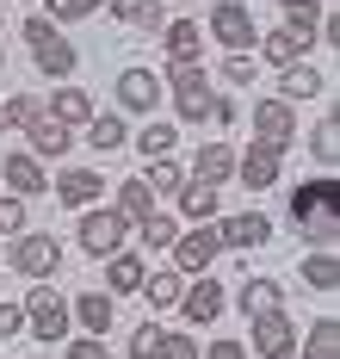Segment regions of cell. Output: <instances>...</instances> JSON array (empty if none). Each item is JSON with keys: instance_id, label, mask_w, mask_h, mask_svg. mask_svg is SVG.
<instances>
[{"instance_id": "obj_1", "label": "cell", "mask_w": 340, "mask_h": 359, "mask_svg": "<svg viewBox=\"0 0 340 359\" xmlns=\"http://www.w3.org/2000/svg\"><path fill=\"white\" fill-rule=\"evenodd\" d=\"M291 223L303 229V242L334 248V236H340V180L334 174L303 180L297 192H291Z\"/></svg>"}, {"instance_id": "obj_2", "label": "cell", "mask_w": 340, "mask_h": 359, "mask_svg": "<svg viewBox=\"0 0 340 359\" xmlns=\"http://www.w3.org/2000/svg\"><path fill=\"white\" fill-rule=\"evenodd\" d=\"M69 328H75L69 297L50 279H31V291H25V334H38L43 347H56V341H69Z\"/></svg>"}, {"instance_id": "obj_3", "label": "cell", "mask_w": 340, "mask_h": 359, "mask_svg": "<svg viewBox=\"0 0 340 359\" xmlns=\"http://www.w3.org/2000/svg\"><path fill=\"white\" fill-rule=\"evenodd\" d=\"M167 87H173V111H180V124H204V118H211L217 87H211L204 62H167Z\"/></svg>"}, {"instance_id": "obj_4", "label": "cell", "mask_w": 340, "mask_h": 359, "mask_svg": "<svg viewBox=\"0 0 340 359\" xmlns=\"http://www.w3.org/2000/svg\"><path fill=\"white\" fill-rule=\"evenodd\" d=\"M204 37H217V43H223V56H254L260 25H254V13H248L241 0H217V6H211V19H204Z\"/></svg>"}, {"instance_id": "obj_5", "label": "cell", "mask_w": 340, "mask_h": 359, "mask_svg": "<svg viewBox=\"0 0 340 359\" xmlns=\"http://www.w3.org/2000/svg\"><path fill=\"white\" fill-rule=\"evenodd\" d=\"M6 266H13L19 279H56V266H62V242L43 236V229H19L13 248H6Z\"/></svg>"}, {"instance_id": "obj_6", "label": "cell", "mask_w": 340, "mask_h": 359, "mask_svg": "<svg viewBox=\"0 0 340 359\" xmlns=\"http://www.w3.org/2000/svg\"><path fill=\"white\" fill-rule=\"evenodd\" d=\"M167 254H173V273H186V279L211 273V260L223 254V242H217V223H192V229H180Z\"/></svg>"}, {"instance_id": "obj_7", "label": "cell", "mask_w": 340, "mask_h": 359, "mask_svg": "<svg viewBox=\"0 0 340 359\" xmlns=\"http://www.w3.org/2000/svg\"><path fill=\"white\" fill-rule=\"evenodd\" d=\"M124 236H130V223H124V211L118 205H87V217H80V248L93 254V260H112L118 248H124Z\"/></svg>"}, {"instance_id": "obj_8", "label": "cell", "mask_w": 340, "mask_h": 359, "mask_svg": "<svg viewBox=\"0 0 340 359\" xmlns=\"http://www.w3.org/2000/svg\"><path fill=\"white\" fill-rule=\"evenodd\" d=\"M254 143L272 149V155H285V149L297 143V106H285L278 93L272 100H254Z\"/></svg>"}, {"instance_id": "obj_9", "label": "cell", "mask_w": 340, "mask_h": 359, "mask_svg": "<svg viewBox=\"0 0 340 359\" xmlns=\"http://www.w3.org/2000/svg\"><path fill=\"white\" fill-rule=\"evenodd\" d=\"M254 328V353L260 359H297V323L285 310H266V316H248Z\"/></svg>"}, {"instance_id": "obj_10", "label": "cell", "mask_w": 340, "mask_h": 359, "mask_svg": "<svg viewBox=\"0 0 340 359\" xmlns=\"http://www.w3.org/2000/svg\"><path fill=\"white\" fill-rule=\"evenodd\" d=\"M223 285L211 279V273H198V279H186V291H180V310H186V323L192 328H204V323H217L223 316Z\"/></svg>"}, {"instance_id": "obj_11", "label": "cell", "mask_w": 340, "mask_h": 359, "mask_svg": "<svg viewBox=\"0 0 340 359\" xmlns=\"http://www.w3.org/2000/svg\"><path fill=\"white\" fill-rule=\"evenodd\" d=\"M118 106L136 111V118H155V106H161V81H155V69H124L118 74Z\"/></svg>"}, {"instance_id": "obj_12", "label": "cell", "mask_w": 340, "mask_h": 359, "mask_svg": "<svg viewBox=\"0 0 340 359\" xmlns=\"http://www.w3.org/2000/svg\"><path fill=\"white\" fill-rule=\"evenodd\" d=\"M0 180H6V192L13 198H38V192H50V174H43V161L25 149V155H6L0 161Z\"/></svg>"}, {"instance_id": "obj_13", "label": "cell", "mask_w": 340, "mask_h": 359, "mask_svg": "<svg viewBox=\"0 0 340 359\" xmlns=\"http://www.w3.org/2000/svg\"><path fill=\"white\" fill-rule=\"evenodd\" d=\"M217 242H223V248H266V242H272V217H260V211L217 217Z\"/></svg>"}, {"instance_id": "obj_14", "label": "cell", "mask_w": 340, "mask_h": 359, "mask_svg": "<svg viewBox=\"0 0 340 359\" xmlns=\"http://www.w3.org/2000/svg\"><path fill=\"white\" fill-rule=\"evenodd\" d=\"M161 50H167V62H198L204 56V19H167Z\"/></svg>"}, {"instance_id": "obj_15", "label": "cell", "mask_w": 340, "mask_h": 359, "mask_svg": "<svg viewBox=\"0 0 340 359\" xmlns=\"http://www.w3.org/2000/svg\"><path fill=\"white\" fill-rule=\"evenodd\" d=\"M69 316H75L80 334H106V328L118 323V297L112 291H80L75 304H69Z\"/></svg>"}, {"instance_id": "obj_16", "label": "cell", "mask_w": 340, "mask_h": 359, "mask_svg": "<svg viewBox=\"0 0 340 359\" xmlns=\"http://www.w3.org/2000/svg\"><path fill=\"white\" fill-rule=\"evenodd\" d=\"M278 161H285V155H272V149L248 143L241 155H235V180H241L248 192H266V186H278Z\"/></svg>"}, {"instance_id": "obj_17", "label": "cell", "mask_w": 340, "mask_h": 359, "mask_svg": "<svg viewBox=\"0 0 340 359\" xmlns=\"http://www.w3.org/2000/svg\"><path fill=\"white\" fill-rule=\"evenodd\" d=\"M316 93H328V74L316 69L309 56H303V62H291V69H278V100H285V106H297V100H316Z\"/></svg>"}, {"instance_id": "obj_18", "label": "cell", "mask_w": 340, "mask_h": 359, "mask_svg": "<svg viewBox=\"0 0 340 359\" xmlns=\"http://www.w3.org/2000/svg\"><path fill=\"white\" fill-rule=\"evenodd\" d=\"M25 143H31L38 161H50V155H69V149H75V130H69V124H56L50 111H38V118L25 124Z\"/></svg>"}, {"instance_id": "obj_19", "label": "cell", "mask_w": 340, "mask_h": 359, "mask_svg": "<svg viewBox=\"0 0 340 359\" xmlns=\"http://www.w3.org/2000/svg\"><path fill=\"white\" fill-rule=\"evenodd\" d=\"M50 186H56V198H62V205H75V211L99 205V192H106V180L93 174V168H69V174H56V180H50Z\"/></svg>"}, {"instance_id": "obj_20", "label": "cell", "mask_w": 340, "mask_h": 359, "mask_svg": "<svg viewBox=\"0 0 340 359\" xmlns=\"http://www.w3.org/2000/svg\"><path fill=\"white\" fill-rule=\"evenodd\" d=\"M31 56H38V74L43 81H69V74H75V43H69V37L56 32V37H43V43H31Z\"/></svg>"}, {"instance_id": "obj_21", "label": "cell", "mask_w": 340, "mask_h": 359, "mask_svg": "<svg viewBox=\"0 0 340 359\" xmlns=\"http://www.w3.org/2000/svg\"><path fill=\"white\" fill-rule=\"evenodd\" d=\"M143 279H149V260H143V254H124V248H118L112 260H106V291H112V297L143 291Z\"/></svg>"}, {"instance_id": "obj_22", "label": "cell", "mask_w": 340, "mask_h": 359, "mask_svg": "<svg viewBox=\"0 0 340 359\" xmlns=\"http://www.w3.org/2000/svg\"><path fill=\"white\" fill-rule=\"evenodd\" d=\"M50 118H56V124H69V130H75V124H87V118H93V93H87V87H75V81H62V87H56V100H50Z\"/></svg>"}, {"instance_id": "obj_23", "label": "cell", "mask_w": 340, "mask_h": 359, "mask_svg": "<svg viewBox=\"0 0 340 359\" xmlns=\"http://www.w3.org/2000/svg\"><path fill=\"white\" fill-rule=\"evenodd\" d=\"M192 180H204V186L235 180V149H229V143H204L198 155H192Z\"/></svg>"}, {"instance_id": "obj_24", "label": "cell", "mask_w": 340, "mask_h": 359, "mask_svg": "<svg viewBox=\"0 0 340 359\" xmlns=\"http://www.w3.org/2000/svg\"><path fill=\"white\" fill-rule=\"evenodd\" d=\"M297 353L303 359H340V323H334V316H322V323L297 328Z\"/></svg>"}, {"instance_id": "obj_25", "label": "cell", "mask_w": 340, "mask_h": 359, "mask_svg": "<svg viewBox=\"0 0 340 359\" xmlns=\"http://www.w3.org/2000/svg\"><path fill=\"white\" fill-rule=\"evenodd\" d=\"M235 310L241 316H266V310H285V285L278 279H248L235 291Z\"/></svg>"}, {"instance_id": "obj_26", "label": "cell", "mask_w": 340, "mask_h": 359, "mask_svg": "<svg viewBox=\"0 0 340 359\" xmlns=\"http://www.w3.org/2000/svg\"><path fill=\"white\" fill-rule=\"evenodd\" d=\"M254 56H260V62H272V69H291V62H303V56H309V43H303V37H291V32H260Z\"/></svg>"}, {"instance_id": "obj_27", "label": "cell", "mask_w": 340, "mask_h": 359, "mask_svg": "<svg viewBox=\"0 0 340 359\" xmlns=\"http://www.w3.org/2000/svg\"><path fill=\"white\" fill-rule=\"evenodd\" d=\"M322 19H328V6H322V0H285V32L303 37V43H316V37H322Z\"/></svg>"}, {"instance_id": "obj_28", "label": "cell", "mask_w": 340, "mask_h": 359, "mask_svg": "<svg viewBox=\"0 0 340 359\" xmlns=\"http://www.w3.org/2000/svg\"><path fill=\"white\" fill-rule=\"evenodd\" d=\"M173 198H180V217H186V223H217V186H204V180H186Z\"/></svg>"}, {"instance_id": "obj_29", "label": "cell", "mask_w": 340, "mask_h": 359, "mask_svg": "<svg viewBox=\"0 0 340 359\" xmlns=\"http://www.w3.org/2000/svg\"><path fill=\"white\" fill-rule=\"evenodd\" d=\"M112 19L130 25V32H161V25H167L161 0H112Z\"/></svg>"}, {"instance_id": "obj_30", "label": "cell", "mask_w": 340, "mask_h": 359, "mask_svg": "<svg viewBox=\"0 0 340 359\" xmlns=\"http://www.w3.org/2000/svg\"><path fill=\"white\" fill-rule=\"evenodd\" d=\"M87 143L99 149V155H112V149L130 143V124H124L118 111H93V118H87Z\"/></svg>"}, {"instance_id": "obj_31", "label": "cell", "mask_w": 340, "mask_h": 359, "mask_svg": "<svg viewBox=\"0 0 340 359\" xmlns=\"http://www.w3.org/2000/svg\"><path fill=\"white\" fill-rule=\"evenodd\" d=\"M303 285H309V291H340V260H334V248L303 254Z\"/></svg>"}, {"instance_id": "obj_32", "label": "cell", "mask_w": 340, "mask_h": 359, "mask_svg": "<svg viewBox=\"0 0 340 359\" xmlns=\"http://www.w3.org/2000/svg\"><path fill=\"white\" fill-rule=\"evenodd\" d=\"M180 291H186V273H173V266H161L143 279V297H149V310H173L180 304Z\"/></svg>"}, {"instance_id": "obj_33", "label": "cell", "mask_w": 340, "mask_h": 359, "mask_svg": "<svg viewBox=\"0 0 340 359\" xmlns=\"http://www.w3.org/2000/svg\"><path fill=\"white\" fill-rule=\"evenodd\" d=\"M118 211H124L130 229H136V223H149V217H155V192L143 186V180H124V186H118Z\"/></svg>"}, {"instance_id": "obj_34", "label": "cell", "mask_w": 340, "mask_h": 359, "mask_svg": "<svg viewBox=\"0 0 340 359\" xmlns=\"http://www.w3.org/2000/svg\"><path fill=\"white\" fill-rule=\"evenodd\" d=\"M130 143L143 149V161H161V155H173V143H180V130H173V124H161V118H149V124H143V130H136Z\"/></svg>"}, {"instance_id": "obj_35", "label": "cell", "mask_w": 340, "mask_h": 359, "mask_svg": "<svg viewBox=\"0 0 340 359\" xmlns=\"http://www.w3.org/2000/svg\"><path fill=\"white\" fill-rule=\"evenodd\" d=\"M38 111H43L38 93H6V100H0V137H6V130H25Z\"/></svg>"}, {"instance_id": "obj_36", "label": "cell", "mask_w": 340, "mask_h": 359, "mask_svg": "<svg viewBox=\"0 0 340 359\" xmlns=\"http://www.w3.org/2000/svg\"><path fill=\"white\" fill-rule=\"evenodd\" d=\"M143 186H149V192H167V198H173V192H180V186H186V168H180V161H173V155H161V161H149V168H143Z\"/></svg>"}, {"instance_id": "obj_37", "label": "cell", "mask_w": 340, "mask_h": 359, "mask_svg": "<svg viewBox=\"0 0 340 359\" xmlns=\"http://www.w3.org/2000/svg\"><path fill=\"white\" fill-rule=\"evenodd\" d=\"M309 155H316L322 168H334V161H340V118H322V124L309 130Z\"/></svg>"}, {"instance_id": "obj_38", "label": "cell", "mask_w": 340, "mask_h": 359, "mask_svg": "<svg viewBox=\"0 0 340 359\" xmlns=\"http://www.w3.org/2000/svg\"><path fill=\"white\" fill-rule=\"evenodd\" d=\"M136 236H143V248H173V236H180V217H161V211H155L149 223H136Z\"/></svg>"}, {"instance_id": "obj_39", "label": "cell", "mask_w": 340, "mask_h": 359, "mask_svg": "<svg viewBox=\"0 0 340 359\" xmlns=\"http://www.w3.org/2000/svg\"><path fill=\"white\" fill-rule=\"evenodd\" d=\"M62 359H112V347H106V334H69Z\"/></svg>"}, {"instance_id": "obj_40", "label": "cell", "mask_w": 340, "mask_h": 359, "mask_svg": "<svg viewBox=\"0 0 340 359\" xmlns=\"http://www.w3.org/2000/svg\"><path fill=\"white\" fill-rule=\"evenodd\" d=\"M19 229H31V217H25V198L0 192V236H19Z\"/></svg>"}, {"instance_id": "obj_41", "label": "cell", "mask_w": 340, "mask_h": 359, "mask_svg": "<svg viewBox=\"0 0 340 359\" xmlns=\"http://www.w3.org/2000/svg\"><path fill=\"white\" fill-rule=\"evenodd\" d=\"M87 13H93L87 0H43V19H50V25H75V19H87Z\"/></svg>"}, {"instance_id": "obj_42", "label": "cell", "mask_w": 340, "mask_h": 359, "mask_svg": "<svg viewBox=\"0 0 340 359\" xmlns=\"http://www.w3.org/2000/svg\"><path fill=\"white\" fill-rule=\"evenodd\" d=\"M155 359H198V341H192V334H180V328H167Z\"/></svg>"}, {"instance_id": "obj_43", "label": "cell", "mask_w": 340, "mask_h": 359, "mask_svg": "<svg viewBox=\"0 0 340 359\" xmlns=\"http://www.w3.org/2000/svg\"><path fill=\"white\" fill-rule=\"evenodd\" d=\"M161 334H167V328L143 323V328H136V334H130V359H155V353H161Z\"/></svg>"}, {"instance_id": "obj_44", "label": "cell", "mask_w": 340, "mask_h": 359, "mask_svg": "<svg viewBox=\"0 0 340 359\" xmlns=\"http://www.w3.org/2000/svg\"><path fill=\"white\" fill-rule=\"evenodd\" d=\"M217 81H235V87H248V81H254V56H223V62H217Z\"/></svg>"}, {"instance_id": "obj_45", "label": "cell", "mask_w": 340, "mask_h": 359, "mask_svg": "<svg viewBox=\"0 0 340 359\" xmlns=\"http://www.w3.org/2000/svg\"><path fill=\"white\" fill-rule=\"evenodd\" d=\"M13 334H25V304L0 297V341H13Z\"/></svg>"}, {"instance_id": "obj_46", "label": "cell", "mask_w": 340, "mask_h": 359, "mask_svg": "<svg viewBox=\"0 0 340 359\" xmlns=\"http://www.w3.org/2000/svg\"><path fill=\"white\" fill-rule=\"evenodd\" d=\"M198 359H254V353H248V341H229V334H223V341H211Z\"/></svg>"}, {"instance_id": "obj_47", "label": "cell", "mask_w": 340, "mask_h": 359, "mask_svg": "<svg viewBox=\"0 0 340 359\" xmlns=\"http://www.w3.org/2000/svg\"><path fill=\"white\" fill-rule=\"evenodd\" d=\"M19 37H25V43H43V37H56V25H50L43 13H31V19L19 25Z\"/></svg>"}, {"instance_id": "obj_48", "label": "cell", "mask_w": 340, "mask_h": 359, "mask_svg": "<svg viewBox=\"0 0 340 359\" xmlns=\"http://www.w3.org/2000/svg\"><path fill=\"white\" fill-rule=\"evenodd\" d=\"M211 118H217V124H235V100H223V93H217V106H211Z\"/></svg>"}, {"instance_id": "obj_49", "label": "cell", "mask_w": 340, "mask_h": 359, "mask_svg": "<svg viewBox=\"0 0 340 359\" xmlns=\"http://www.w3.org/2000/svg\"><path fill=\"white\" fill-rule=\"evenodd\" d=\"M87 6H93V13H99V6H112V0H87Z\"/></svg>"}, {"instance_id": "obj_50", "label": "cell", "mask_w": 340, "mask_h": 359, "mask_svg": "<svg viewBox=\"0 0 340 359\" xmlns=\"http://www.w3.org/2000/svg\"><path fill=\"white\" fill-rule=\"evenodd\" d=\"M0 69H6V50H0Z\"/></svg>"}]
</instances>
